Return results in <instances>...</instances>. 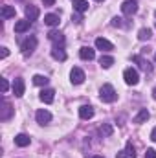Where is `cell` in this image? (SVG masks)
Masks as SVG:
<instances>
[{"instance_id": "d4e9b609", "label": "cell", "mask_w": 156, "mask_h": 158, "mask_svg": "<svg viewBox=\"0 0 156 158\" xmlns=\"http://www.w3.org/2000/svg\"><path fill=\"white\" fill-rule=\"evenodd\" d=\"M112 132H114V129H112V125H101L99 127V134L101 136H112Z\"/></svg>"}, {"instance_id": "30bf717a", "label": "cell", "mask_w": 156, "mask_h": 158, "mask_svg": "<svg viewBox=\"0 0 156 158\" xmlns=\"http://www.w3.org/2000/svg\"><path fill=\"white\" fill-rule=\"evenodd\" d=\"M79 57H81L83 61H92V59L96 57V52H94L90 46H83V48L79 50Z\"/></svg>"}, {"instance_id": "f35d334b", "label": "cell", "mask_w": 156, "mask_h": 158, "mask_svg": "<svg viewBox=\"0 0 156 158\" xmlns=\"http://www.w3.org/2000/svg\"><path fill=\"white\" fill-rule=\"evenodd\" d=\"M74 2H76V0H74Z\"/></svg>"}, {"instance_id": "7c38bea8", "label": "cell", "mask_w": 156, "mask_h": 158, "mask_svg": "<svg viewBox=\"0 0 156 158\" xmlns=\"http://www.w3.org/2000/svg\"><path fill=\"white\" fill-rule=\"evenodd\" d=\"M35 118H37V121H39L40 125H44V123H48V121L51 119V114H50L46 109H40V110H37Z\"/></svg>"}, {"instance_id": "277c9868", "label": "cell", "mask_w": 156, "mask_h": 158, "mask_svg": "<svg viewBox=\"0 0 156 158\" xmlns=\"http://www.w3.org/2000/svg\"><path fill=\"white\" fill-rule=\"evenodd\" d=\"M136 11H138L136 0H125V2L121 4V13H123V15H134Z\"/></svg>"}, {"instance_id": "9c48e42d", "label": "cell", "mask_w": 156, "mask_h": 158, "mask_svg": "<svg viewBox=\"0 0 156 158\" xmlns=\"http://www.w3.org/2000/svg\"><path fill=\"white\" fill-rule=\"evenodd\" d=\"M30 26H31V20H28V19L17 20V22H15V33H26V31L30 30Z\"/></svg>"}, {"instance_id": "4dcf8cb0", "label": "cell", "mask_w": 156, "mask_h": 158, "mask_svg": "<svg viewBox=\"0 0 156 158\" xmlns=\"http://www.w3.org/2000/svg\"><path fill=\"white\" fill-rule=\"evenodd\" d=\"M117 158H130V156H129L127 151H119V153H117Z\"/></svg>"}, {"instance_id": "3957f363", "label": "cell", "mask_w": 156, "mask_h": 158, "mask_svg": "<svg viewBox=\"0 0 156 158\" xmlns=\"http://www.w3.org/2000/svg\"><path fill=\"white\" fill-rule=\"evenodd\" d=\"M35 48H37V39L35 37H28L26 40H22V44H20V50H22L24 55H31L35 52Z\"/></svg>"}, {"instance_id": "ffe728a7", "label": "cell", "mask_w": 156, "mask_h": 158, "mask_svg": "<svg viewBox=\"0 0 156 158\" xmlns=\"http://www.w3.org/2000/svg\"><path fill=\"white\" fill-rule=\"evenodd\" d=\"M74 9H76L77 13H84V11L88 9V0H76V2H74Z\"/></svg>"}, {"instance_id": "44dd1931", "label": "cell", "mask_w": 156, "mask_h": 158, "mask_svg": "<svg viewBox=\"0 0 156 158\" xmlns=\"http://www.w3.org/2000/svg\"><path fill=\"white\" fill-rule=\"evenodd\" d=\"M51 57L57 59V61H66V53H64L63 48H53L51 50Z\"/></svg>"}, {"instance_id": "603a6c76", "label": "cell", "mask_w": 156, "mask_h": 158, "mask_svg": "<svg viewBox=\"0 0 156 158\" xmlns=\"http://www.w3.org/2000/svg\"><path fill=\"white\" fill-rule=\"evenodd\" d=\"M151 35H153V31H151L149 28H142V30L138 31V39L140 40H149L151 39Z\"/></svg>"}, {"instance_id": "9a60e30c", "label": "cell", "mask_w": 156, "mask_h": 158, "mask_svg": "<svg viewBox=\"0 0 156 158\" xmlns=\"http://www.w3.org/2000/svg\"><path fill=\"white\" fill-rule=\"evenodd\" d=\"M26 19L31 20V22L37 20V19H39V9H37L35 6H28V7H26Z\"/></svg>"}, {"instance_id": "ac0fdd59", "label": "cell", "mask_w": 156, "mask_h": 158, "mask_svg": "<svg viewBox=\"0 0 156 158\" xmlns=\"http://www.w3.org/2000/svg\"><path fill=\"white\" fill-rule=\"evenodd\" d=\"M48 39L51 40V42H55V44H64V37H63V33H59V31H50L48 33Z\"/></svg>"}, {"instance_id": "7a4b0ae2", "label": "cell", "mask_w": 156, "mask_h": 158, "mask_svg": "<svg viewBox=\"0 0 156 158\" xmlns=\"http://www.w3.org/2000/svg\"><path fill=\"white\" fill-rule=\"evenodd\" d=\"M123 79H125L127 85L134 86V85H138V81H140V74H138L136 68H127V70L123 72Z\"/></svg>"}, {"instance_id": "8992f818", "label": "cell", "mask_w": 156, "mask_h": 158, "mask_svg": "<svg viewBox=\"0 0 156 158\" xmlns=\"http://www.w3.org/2000/svg\"><path fill=\"white\" fill-rule=\"evenodd\" d=\"M70 81H72V85H81L83 81H84V72L81 70V68H72V72H70Z\"/></svg>"}, {"instance_id": "52a82bcc", "label": "cell", "mask_w": 156, "mask_h": 158, "mask_svg": "<svg viewBox=\"0 0 156 158\" xmlns=\"http://www.w3.org/2000/svg\"><path fill=\"white\" fill-rule=\"evenodd\" d=\"M39 98H40L42 103L50 105V103H53V99H55V90H51V88H44V90L40 92Z\"/></svg>"}, {"instance_id": "cb8c5ba5", "label": "cell", "mask_w": 156, "mask_h": 158, "mask_svg": "<svg viewBox=\"0 0 156 158\" xmlns=\"http://www.w3.org/2000/svg\"><path fill=\"white\" fill-rule=\"evenodd\" d=\"M48 81H50V79L46 77V76H40V74L33 76V85H37V86H44V85H48Z\"/></svg>"}, {"instance_id": "2e32d148", "label": "cell", "mask_w": 156, "mask_h": 158, "mask_svg": "<svg viewBox=\"0 0 156 158\" xmlns=\"http://www.w3.org/2000/svg\"><path fill=\"white\" fill-rule=\"evenodd\" d=\"M132 61H134V63H138V64H140V68H142V70H145V72H151V70H153V68H151V64H149V61L142 59V55H134V57H132Z\"/></svg>"}, {"instance_id": "5b68a950", "label": "cell", "mask_w": 156, "mask_h": 158, "mask_svg": "<svg viewBox=\"0 0 156 158\" xmlns=\"http://www.w3.org/2000/svg\"><path fill=\"white\" fill-rule=\"evenodd\" d=\"M13 94L17 96V98H22L24 96V88H26V85H24V79L22 77H17L15 81H13Z\"/></svg>"}, {"instance_id": "d590c367", "label": "cell", "mask_w": 156, "mask_h": 158, "mask_svg": "<svg viewBox=\"0 0 156 158\" xmlns=\"http://www.w3.org/2000/svg\"><path fill=\"white\" fill-rule=\"evenodd\" d=\"M96 2H103V0H96Z\"/></svg>"}, {"instance_id": "d6a6232c", "label": "cell", "mask_w": 156, "mask_h": 158, "mask_svg": "<svg viewBox=\"0 0 156 158\" xmlns=\"http://www.w3.org/2000/svg\"><path fill=\"white\" fill-rule=\"evenodd\" d=\"M151 140H153V142H156V127L153 129V132H151Z\"/></svg>"}, {"instance_id": "74e56055", "label": "cell", "mask_w": 156, "mask_h": 158, "mask_svg": "<svg viewBox=\"0 0 156 158\" xmlns=\"http://www.w3.org/2000/svg\"><path fill=\"white\" fill-rule=\"evenodd\" d=\"M154 17H156V11H154Z\"/></svg>"}, {"instance_id": "f1b7e54d", "label": "cell", "mask_w": 156, "mask_h": 158, "mask_svg": "<svg viewBox=\"0 0 156 158\" xmlns=\"http://www.w3.org/2000/svg\"><path fill=\"white\" fill-rule=\"evenodd\" d=\"M145 158H156V151H154V149H147Z\"/></svg>"}, {"instance_id": "4fadbf2b", "label": "cell", "mask_w": 156, "mask_h": 158, "mask_svg": "<svg viewBox=\"0 0 156 158\" xmlns=\"http://www.w3.org/2000/svg\"><path fill=\"white\" fill-rule=\"evenodd\" d=\"M44 24L50 26V28L59 26V15H55V13H48V15L44 17Z\"/></svg>"}, {"instance_id": "5bb4252c", "label": "cell", "mask_w": 156, "mask_h": 158, "mask_svg": "<svg viewBox=\"0 0 156 158\" xmlns=\"http://www.w3.org/2000/svg\"><path fill=\"white\" fill-rule=\"evenodd\" d=\"M149 118H151V112H149L147 109H142V110L134 116V119H132V121H134V123H145Z\"/></svg>"}, {"instance_id": "6da1fadb", "label": "cell", "mask_w": 156, "mask_h": 158, "mask_svg": "<svg viewBox=\"0 0 156 158\" xmlns=\"http://www.w3.org/2000/svg\"><path fill=\"white\" fill-rule=\"evenodd\" d=\"M99 98L103 103H114L117 99V92L114 90L112 85H103L101 90H99Z\"/></svg>"}, {"instance_id": "836d02e7", "label": "cell", "mask_w": 156, "mask_h": 158, "mask_svg": "<svg viewBox=\"0 0 156 158\" xmlns=\"http://www.w3.org/2000/svg\"><path fill=\"white\" fill-rule=\"evenodd\" d=\"M153 98H154V99H156V86H154V88H153Z\"/></svg>"}, {"instance_id": "8fae6325", "label": "cell", "mask_w": 156, "mask_h": 158, "mask_svg": "<svg viewBox=\"0 0 156 158\" xmlns=\"http://www.w3.org/2000/svg\"><path fill=\"white\" fill-rule=\"evenodd\" d=\"M79 116H81V119L94 118V107H90V105H83V107L79 109Z\"/></svg>"}, {"instance_id": "e0dca14e", "label": "cell", "mask_w": 156, "mask_h": 158, "mask_svg": "<svg viewBox=\"0 0 156 158\" xmlns=\"http://www.w3.org/2000/svg\"><path fill=\"white\" fill-rule=\"evenodd\" d=\"M30 136H26V134H17L15 136V143L18 145V147H28L30 145Z\"/></svg>"}, {"instance_id": "f546056e", "label": "cell", "mask_w": 156, "mask_h": 158, "mask_svg": "<svg viewBox=\"0 0 156 158\" xmlns=\"http://www.w3.org/2000/svg\"><path fill=\"white\" fill-rule=\"evenodd\" d=\"M7 55H9V50H7V48H0V57L4 59V57H7Z\"/></svg>"}, {"instance_id": "7402d4cb", "label": "cell", "mask_w": 156, "mask_h": 158, "mask_svg": "<svg viewBox=\"0 0 156 158\" xmlns=\"http://www.w3.org/2000/svg\"><path fill=\"white\" fill-rule=\"evenodd\" d=\"M99 64H101L103 68H110V66L114 64V57H110V55H101V57H99Z\"/></svg>"}, {"instance_id": "8d00e7d4", "label": "cell", "mask_w": 156, "mask_h": 158, "mask_svg": "<svg viewBox=\"0 0 156 158\" xmlns=\"http://www.w3.org/2000/svg\"><path fill=\"white\" fill-rule=\"evenodd\" d=\"M154 63H156V55H154Z\"/></svg>"}, {"instance_id": "e575fe53", "label": "cell", "mask_w": 156, "mask_h": 158, "mask_svg": "<svg viewBox=\"0 0 156 158\" xmlns=\"http://www.w3.org/2000/svg\"><path fill=\"white\" fill-rule=\"evenodd\" d=\"M92 158H103V156H99V155H94V156H92Z\"/></svg>"}, {"instance_id": "1f68e13d", "label": "cell", "mask_w": 156, "mask_h": 158, "mask_svg": "<svg viewBox=\"0 0 156 158\" xmlns=\"http://www.w3.org/2000/svg\"><path fill=\"white\" fill-rule=\"evenodd\" d=\"M42 4H44V6H53L55 0H42Z\"/></svg>"}, {"instance_id": "83f0119b", "label": "cell", "mask_w": 156, "mask_h": 158, "mask_svg": "<svg viewBox=\"0 0 156 158\" xmlns=\"http://www.w3.org/2000/svg\"><path fill=\"white\" fill-rule=\"evenodd\" d=\"M121 20H123V19L114 17V19H112V26H114V28H121V26H123V22H121Z\"/></svg>"}, {"instance_id": "484cf974", "label": "cell", "mask_w": 156, "mask_h": 158, "mask_svg": "<svg viewBox=\"0 0 156 158\" xmlns=\"http://www.w3.org/2000/svg\"><path fill=\"white\" fill-rule=\"evenodd\" d=\"M125 151L129 153V156H130V158H136V149H134V145H132L130 142H127V147H125Z\"/></svg>"}, {"instance_id": "4316f807", "label": "cell", "mask_w": 156, "mask_h": 158, "mask_svg": "<svg viewBox=\"0 0 156 158\" xmlns=\"http://www.w3.org/2000/svg\"><path fill=\"white\" fill-rule=\"evenodd\" d=\"M0 86H2V94H6L7 88H9V83H7L6 79H0Z\"/></svg>"}, {"instance_id": "d6986e66", "label": "cell", "mask_w": 156, "mask_h": 158, "mask_svg": "<svg viewBox=\"0 0 156 158\" xmlns=\"http://www.w3.org/2000/svg\"><path fill=\"white\" fill-rule=\"evenodd\" d=\"M0 15H2V19H13V17H15V7H11V6H2Z\"/></svg>"}, {"instance_id": "ba28073f", "label": "cell", "mask_w": 156, "mask_h": 158, "mask_svg": "<svg viewBox=\"0 0 156 158\" xmlns=\"http://www.w3.org/2000/svg\"><path fill=\"white\" fill-rule=\"evenodd\" d=\"M96 48L101 50V52H110V50H114L112 42L107 40V39H103V37H97V39H96Z\"/></svg>"}]
</instances>
